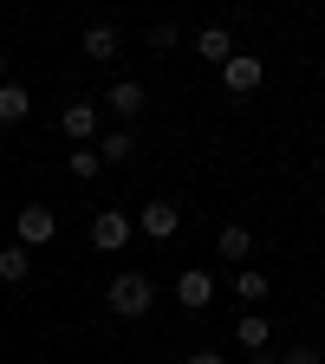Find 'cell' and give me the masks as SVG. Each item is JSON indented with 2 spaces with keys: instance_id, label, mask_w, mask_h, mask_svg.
I'll return each instance as SVG.
<instances>
[{
  "instance_id": "obj_19",
  "label": "cell",
  "mask_w": 325,
  "mask_h": 364,
  "mask_svg": "<svg viewBox=\"0 0 325 364\" xmlns=\"http://www.w3.org/2000/svg\"><path fill=\"white\" fill-rule=\"evenodd\" d=\"M280 364H319V351H312V345H293V351H287Z\"/></svg>"
},
{
  "instance_id": "obj_7",
  "label": "cell",
  "mask_w": 325,
  "mask_h": 364,
  "mask_svg": "<svg viewBox=\"0 0 325 364\" xmlns=\"http://www.w3.org/2000/svg\"><path fill=\"white\" fill-rule=\"evenodd\" d=\"M105 111H111V117H144V111H150V91L137 85V78H117V85L105 91Z\"/></svg>"
},
{
  "instance_id": "obj_4",
  "label": "cell",
  "mask_w": 325,
  "mask_h": 364,
  "mask_svg": "<svg viewBox=\"0 0 325 364\" xmlns=\"http://www.w3.org/2000/svg\"><path fill=\"white\" fill-rule=\"evenodd\" d=\"M130 221H137V235H150V241H176L182 235V208L176 202H144Z\"/></svg>"
},
{
  "instance_id": "obj_21",
  "label": "cell",
  "mask_w": 325,
  "mask_h": 364,
  "mask_svg": "<svg viewBox=\"0 0 325 364\" xmlns=\"http://www.w3.org/2000/svg\"><path fill=\"white\" fill-rule=\"evenodd\" d=\"M189 364H221V351H196V358H189Z\"/></svg>"
},
{
  "instance_id": "obj_9",
  "label": "cell",
  "mask_w": 325,
  "mask_h": 364,
  "mask_svg": "<svg viewBox=\"0 0 325 364\" xmlns=\"http://www.w3.org/2000/svg\"><path fill=\"white\" fill-rule=\"evenodd\" d=\"M196 53H202L208 65H228V59H235V33H228L221 20H215V26H202V33H196Z\"/></svg>"
},
{
  "instance_id": "obj_8",
  "label": "cell",
  "mask_w": 325,
  "mask_h": 364,
  "mask_svg": "<svg viewBox=\"0 0 325 364\" xmlns=\"http://www.w3.org/2000/svg\"><path fill=\"white\" fill-rule=\"evenodd\" d=\"M221 85L235 91V98H247V91H260V59H254V53H235V59L221 65Z\"/></svg>"
},
{
  "instance_id": "obj_12",
  "label": "cell",
  "mask_w": 325,
  "mask_h": 364,
  "mask_svg": "<svg viewBox=\"0 0 325 364\" xmlns=\"http://www.w3.org/2000/svg\"><path fill=\"white\" fill-rule=\"evenodd\" d=\"M235 338H241V351H267V338H273L267 312H241V318H235Z\"/></svg>"
},
{
  "instance_id": "obj_15",
  "label": "cell",
  "mask_w": 325,
  "mask_h": 364,
  "mask_svg": "<svg viewBox=\"0 0 325 364\" xmlns=\"http://www.w3.org/2000/svg\"><path fill=\"white\" fill-rule=\"evenodd\" d=\"M98 156H105V163H130V156H137V130H105Z\"/></svg>"
},
{
  "instance_id": "obj_16",
  "label": "cell",
  "mask_w": 325,
  "mask_h": 364,
  "mask_svg": "<svg viewBox=\"0 0 325 364\" xmlns=\"http://www.w3.org/2000/svg\"><path fill=\"white\" fill-rule=\"evenodd\" d=\"M65 169H72L78 182H91V176H98V169H105V156H98V144H78V150L65 156Z\"/></svg>"
},
{
  "instance_id": "obj_17",
  "label": "cell",
  "mask_w": 325,
  "mask_h": 364,
  "mask_svg": "<svg viewBox=\"0 0 325 364\" xmlns=\"http://www.w3.org/2000/svg\"><path fill=\"white\" fill-rule=\"evenodd\" d=\"M235 293H241V306H260V299H267V273H260V267H241V273H235Z\"/></svg>"
},
{
  "instance_id": "obj_13",
  "label": "cell",
  "mask_w": 325,
  "mask_h": 364,
  "mask_svg": "<svg viewBox=\"0 0 325 364\" xmlns=\"http://www.w3.org/2000/svg\"><path fill=\"white\" fill-rule=\"evenodd\" d=\"M26 273H33V254H26L20 241H7V247H0V280H7V287H20Z\"/></svg>"
},
{
  "instance_id": "obj_18",
  "label": "cell",
  "mask_w": 325,
  "mask_h": 364,
  "mask_svg": "<svg viewBox=\"0 0 325 364\" xmlns=\"http://www.w3.org/2000/svg\"><path fill=\"white\" fill-rule=\"evenodd\" d=\"M176 39H182V26H176V20H150V53H169Z\"/></svg>"
},
{
  "instance_id": "obj_5",
  "label": "cell",
  "mask_w": 325,
  "mask_h": 364,
  "mask_svg": "<svg viewBox=\"0 0 325 364\" xmlns=\"http://www.w3.org/2000/svg\"><path fill=\"white\" fill-rule=\"evenodd\" d=\"M208 299H215V273H208V267H182V273H176V306H182V312H202Z\"/></svg>"
},
{
  "instance_id": "obj_2",
  "label": "cell",
  "mask_w": 325,
  "mask_h": 364,
  "mask_svg": "<svg viewBox=\"0 0 325 364\" xmlns=\"http://www.w3.org/2000/svg\"><path fill=\"white\" fill-rule=\"evenodd\" d=\"M53 235H59V208H46V202H26L20 215H14V241L33 254V247H53Z\"/></svg>"
},
{
  "instance_id": "obj_6",
  "label": "cell",
  "mask_w": 325,
  "mask_h": 364,
  "mask_svg": "<svg viewBox=\"0 0 325 364\" xmlns=\"http://www.w3.org/2000/svg\"><path fill=\"white\" fill-rule=\"evenodd\" d=\"M98 117H105L98 98H72V105L59 111V130L72 136V144H91V136H98Z\"/></svg>"
},
{
  "instance_id": "obj_1",
  "label": "cell",
  "mask_w": 325,
  "mask_h": 364,
  "mask_svg": "<svg viewBox=\"0 0 325 364\" xmlns=\"http://www.w3.org/2000/svg\"><path fill=\"white\" fill-rule=\"evenodd\" d=\"M105 306L117 318H144V312H156V280H150V273H137V267H124L117 280L105 287Z\"/></svg>"
},
{
  "instance_id": "obj_11",
  "label": "cell",
  "mask_w": 325,
  "mask_h": 364,
  "mask_svg": "<svg viewBox=\"0 0 325 364\" xmlns=\"http://www.w3.org/2000/svg\"><path fill=\"white\" fill-rule=\"evenodd\" d=\"M26 117H33V91L7 78L0 85V124H26Z\"/></svg>"
},
{
  "instance_id": "obj_3",
  "label": "cell",
  "mask_w": 325,
  "mask_h": 364,
  "mask_svg": "<svg viewBox=\"0 0 325 364\" xmlns=\"http://www.w3.org/2000/svg\"><path fill=\"white\" fill-rule=\"evenodd\" d=\"M130 235H137V221H130L124 208H98V215H91V247L124 254V247H130Z\"/></svg>"
},
{
  "instance_id": "obj_14",
  "label": "cell",
  "mask_w": 325,
  "mask_h": 364,
  "mask_svg": "<svg viewBox=\"0 0 325 364\" xmlns=\"http://www.w3.org/2000/svg\"><path fill=\"white\" fill-rule=\"evenodd\" d=\"M215 254L221 260H247L254 254V235H247V228H221V235H215Z\"/></svg>"
},
{
  "instance_id": "obj_20",
  "label": "cell",
  "mask_w": 325,
  "mask_h": 364,
  "mask_svg": "<svg viewBox=\"0 0 325 364\" xmlns=\"http://www.w3.org/2000/svg\"><path fill=\"white\" fill-rule=\"evenodd\" d=\"M247 364H280V358H273V351H247Z\"/></svg>"
},
{
  "instance_id": "obj_22",
  "label": "cell",
  "mask_w": 325,
  "mask_h": 364,
  "mask_svg": "<svg viewBox=\"0 0 325 364\" xmlns=\"http://www.w3.org/2000/svg\"><path fill=\"white\" fill-rule=\"evenodd\" d=\"M0 85H7V53H0Z\"/></svg>"
},
{
  "instance_id": "obj_10",
  "label": "cell",
  "mask_w": 325,
  "mask_h": 364,
  "mask_svg": "<svg viewBox=\"0 0 325 364\" xmlns=\"http://www.w3.org/2000/svg\"><path fill=\"white\" fill-rule=\"evenodd\" d=\"M78 53L98 59V65H111V59H117V26H85V33H78Z\"/></svg>"
}]
</instances>
